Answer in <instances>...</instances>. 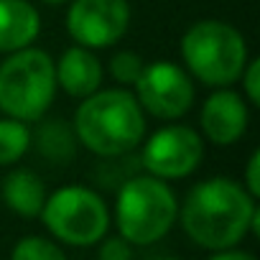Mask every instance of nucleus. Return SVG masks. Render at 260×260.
<instances>
[{
	"label": "nucleus",
	"mask_w": 260,
	"mask_h": 260,
	"mask_svg": "<svg viewBox=\"0 0 260 260\" xmlns=\"http://www.w3.org/2000/svg\"><path fill=\"white\" fill-rule=\"evenodd\" d=\"M179 219V202L169 181L151 174L130 176L115 199V224L130 245H153Z\"/></svg>",
	"instance_id": "nucleus-5"
},
{
	"label": "nucleus",
	"mask_w": 260,
	"mask_h": 260,
	"mask_svg": "<svg viewBox=\"0 0 260 260\" xmlns=\"http://www.w3.org/2000/svg\"><path fill=\"white\" fill-rule=\"evenodd\" d=\"M204 158V138L199 130L184 122H166L141 141V166L146 174L179 181L191 176Z\"/></svg>",
	"instance_id": "nucleus-7"
},
{
	"label": "nucleus",
	"mask_w": 260,
	"mask_h": 260,
	"mask_svg": "<svg viewBox=\"0 0 260 260\" xmlns=\"http://www.w3.org/2000/svg\"><path fill=\"white\" fill-rule=\"evenodd\" d=\"M36 138L31 136V143L36 146V151L49 161V164H69L77 153V136H74V127L61 120V117H41L36 120Z\"/></svg>",
	"instance_id": "nucleus-14"
},
{
	"label": "nucleus",
	"mask_w": 260,
	"mask_h": 260,
	"mask_svg": "<svg viewBox=\"0 0 260 260\" xmlns=\"http://www.w3.org/2000/svg\"><path fill=\"white\" fill-rule=\"evenodd\" d=\"M67 34L77 46L100 51L115 46L130 28L127 0H72L67 3Z\"/></svg>",
	"instance_id": "nucleus-9"
},
{
	"label": "nucleus",
	"mask_w": 260,
	"mask_h": 260,
	"mask_svg": "<svg viewBox=\"0 0 260 260\" xmlns=\"http://www.w3.org/2000/svg\"><path fill=\"white\" fill-rule=\"evenodd\" d=\"M133 257V250H130V242L120 235L102 240L100 245V260H130Z\"/></svg>",
	"instance_id": "nucleus-19"
},
{
	"label": "nucleus",
	"mask_w": 260,
	"mask_h": 260,
	"mask_svg": "<svg viewBox=\"0 0 260 260\" xmlns=\"http://www.w3.org/2000/svg\"><path fill=\"white\" fill-rule=\"evenodd\" d=\"M209 260H257L252 252H245V250H235V247H227V250H217Z\"/></svg>",
	"instance_id": "nucleus-21"
},
{
	"label": "nucleus",
	"mask_w": 260,
	"mask_h": 260,
	"mask_svg": "<svg viewBox=\"0 0 260 260\" xmlns=\"http://www.w3.org/2000/svg\"><path fill=\"white\" fill-rule=\"evenodd\" d=\"M240 84H242V97H245V102L247 105H252V107H257L260 105V61L257 59H247V64H245V69L240 72V79H237Z\"/></svg>",
	"instance_id": "nucleus-18"
},
{
	"label": "nucleus",
	"mask_w": 260,
	"mask_h": 260,
	"mask_svg": "<svg viewBox=\"0 0 260 260\" xmlns=\"http://www.w3.org/2000/svg\"><path fill=\"white\" fill-rule=\"evenodd\" d=\"M46 230L74 247L97 245L110 227V212L105 199L89 186H61L54 194H46L44 209L39 214Z\"/></svg>",
	"instance_id": "nucleus-6"
},
{
	"label": "nucleus",
	"mask_w": 260,
	"mask_h": 260,
	"mask_svg": "<svg viewBox=\"0 0 260 260\" xmlns=\"http://www.w3.org/2000/svg\"><path fill=\"white\" fill-rule=\"evenodd\" d=\"M133 94L146 115L174 122L191 110L197 87L184 67L158 59L143 67L138 82L133 84Z\"/></svg>",
	"instance_id": "nucleus-8"
},
{
	"label": "nucleus",
	"mask_w": 260,
	"mask_h": 260,
	"mask_svg": "<svg viewBox=\"0 0 260 260\" xmlns=\"http://www.w3.org/2000/svg\"><path fill=\"white\" fill-rule=\"evenodd\" d=\"M31 127L28 122L0 117V166H16L31 148Z\"/></svg>",
	"instance_id": "nucleus-15"
},
{
	"label": "nucleus",
	"mask_w": 260,
	"mask_h": 260,
	"mask_svg": "<svg viewBox=\"0 0 260 260\" xmlns=\"http://www.w3.org/2000/svg\"><path fill=\"white\" fill-rule=\"evenodd\" d=\"M158 260H179V257H158Z\"/></svg>",
	"instance_id": "nucleus-23"
},
{
	"label": "nucleus",
	"mask_w": 260,
	"mask_h": 260,
	"mask_svg": "<svg viewBox=\"0 0 260 260\" xmlns=\"http://www.w3.org/2000/svg\"><path fill=\"white\" fill-rule=\"evenodd\" d=\"M245 191L257 199L260 197V151H252L250 158H247V166H245Z\"/></svg>",
	"instance_id": "nucleus-20"
},
{
	"label": "nucleus",
	"mask_w": 260,
	"mask_h": 260,
	"mask_svg": "<svg viewBox=\"0 0 260 260\" xmlns=\"http://www.w3.org/2000/svg\"><path fill=\"white\" fill-rule=\"evenodd\" d=\"M41 34V13L28 0H0V54H13Z\"/></svg>",
	"instance_id": "nucleus-12"
},
{
	"label": "nucleus",
	"mask_w": 260,
	"mask_h": 260,
	"mask_svg": "<svg viewBox=\"0 0 260 260\" xmlns=\"http://www.w3.org/2000/svg\"><path fill=\"white\" fill-rule=\"evenodd\" d=\"M3 202L11 212H16L18 217L34 219L41 214L44 202H46V186L41 181V176L31 169H13L0 186Z\"/></svg>",
	"instance_id": "nucleus-13"
},
{
	"label": "nucleus",
	"mask_w": 260,
	"mask_h": 260,
	"mask_svg": "<svg viewBox=\"0 0 260 260\" xmlns=\"http://www.w3.org/2000/svg\"><path fill=\"white\" fill-rule=\"evenodd\" d=\"M11 260H67V255L61 252V247L54 240L31 235V237H23L16 242Z\"/></svg>",
	"instance_id": "nucleus-17"
},
{
	"label": "nucleus",
	"mask_w": 260,
	"mask_h": 260,
	"mask_svg": "<svg viewBox=\"0 0 260 260\" xmlns=\"http://www.w3.org/2000/svg\"><path fill=\"white\" fill-rule=\"evenodd\" d=\"M143 67H146V61H143L141 54L122 49V51H115V54L110 56V61H107V74H110V79H112L117 87H133V84L138 82Z\"/></svg>",
	"instance_id": "nucleus-16"
},
{
	"label": "nucleus",
	"mask_w": 260,
	"mask_h": 260,
	"mask_svg": "<svg viewBox=\"0 0 260 260\" xmlns=\"http://www.w3.org/2000/svg\"><path fill=\"white\" fill-rule=\"evenodd\" d=\"M56 97L54 56L39 46L6 54L0 61V112L21 122L41 120Z\"/></svg>",
	"instance_id": "nucleus-4"
},
{
	"label": "nucleus",
	"mask_w": 260,
	"mask_h": 260,
	"mask_svg": "<svg viewBox=\"0 0 260 260\" xmlns=\"http://www.w3.org/2000/svg\"><path fill=\"white\" fill-rule=\"evenodd\" d=\"M54 72H56V87H61L74 100L89 97L105 82V67L97 59V54L77 44L61 51V56L54 61Z\"/></svg>",
	"instance_id": "nucleus-11"
},
{
	"label": "nucleus",
	"mask_w": 260,
	"mask_h": 260,
	"mask_svg": "<svg viewBox=\"0 0 260 260\" xmlns=\"http://www.w3.org/2000/svg\"><path fill=\"white\" fill-rule=\"evenodd\" d=\"M250 125V105L245 97L230 87H214V92L202 102L199 133L204 141L227 148L235 146Z\"/></svg>",
	"instance_id": "nucleus-10"
},
{
	"label": "nucleus",
	"mask_w": 260,
	"mask_h": 260,
	"mask_svg": "<svg viewBox=\"0 0 260 260\" xmlns=\"http://www.w3.org/2000/svg\"><path fill=\"white\" fill-rule=\"evenodd\" d=\"M74 136L79 146L100 158H120L146 138V112L127 87L97 89L74 110Z\"/></svg>",
	"instance_id": "nucleus-2"
},
{
	"label": "nucleus",
	"mask_w": 260,
	"mask_h": 260,
	"mask_svg": "<svg viewBox=\"0 0 260 260\" xmlns=\"http://www.w3.org/2000/svg\"><path fill=\"white\" fill-rule=\"evenodd\" d=\"M41 3H46V6H67V3H72V0H41Z\"/></svg>",
	"instance_id": "nucleus-22"
},
{
	"label": "nucleus",
	"mask_w": 260,
	"mask_h": 260,
	"mask_svg": "<svg viewBox=\"0 0 260 260\" xmlns=\"http://www.w3.org/2000/svg\"><path fill=\"white\" fill-rule=\"evenodd\" d=\"M181 59L191 79L207 87H232L245 69L250 51L245 36L227 21L202 18L181 36Z\"/></svg>",
	"instance_id": "nucleus-3"
},
{
	"label": "nucleus",
	"mask_w": 260,
	"mask_h": 260,
	"mask_svg": "<svg viewBox=\"0 0 260 260\" xmlns=\"http://www.w3.org/2000/svg\"><path fill=\"white\" fill-rule=\"evenodd\" d=\"M257 202L242 184L227 176H212L199 181L184 199L179 217L184 232L207 250L235 247L250 230Z\"/></svg>",
	"instance_id": "nucleus-1"
}]
</instances>
